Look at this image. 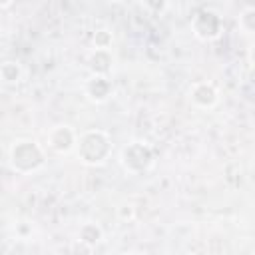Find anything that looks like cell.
I'll return each instance as SVG.
<instances>
[{"label":"cell","mask_w":255,"mask_h":255,"mask_svg":"<svg viewBox=\"0 0 255 255\" xmlns=\"http://www.w3.org/2000/svg\"><path fill=\"white\" fill-rule=\"evenodd\" d=\"M76 141H78V131L70 124H58V126L50 128V131L46 133L48 147L58 155L72 153L76 149Z\"/></svg>","instance_id":"obj_5"},{"label":"cell","mask_w":255,"mask_h":255,"mask_svg":"<svg viewBox=\"0 0 255 255\" xmlns=\"http://www.w3.org/2000/svg\"><path fill=\"white\" fill-rule=\"evenodd\" d=\"M141 4H143V8H145L147 12H151V14H163V12L167 10L169 0H141Z\"/></svg>","instance_id":"obj_14"},{"label":"cell","mask_w":255,"mask_h":255,"mask_svg":"<svg viewBox=\"0 0 255 255\" xmlns=\"http://www.w3.org/2000/svg\"><path fill=\"white\" fill-rule=\"evenodd\" d=\"M239 30L245 36H251L255 32V8L253 6H247L239 12Z\"/></svg>","instance_id":"obj_11"},{"label":"cell","mask_w":255,"mask_h":255,"mask_svg":"<svg viewBox=\"0 0 255 255\" xmlns=\"http://www.w3.org/2000/svg\"><path fill=\"white\" fill-rule=\"evenodd\" d=\"M114 62H116V58H114L112 48H92L86 58V66H88L90 74H102V76L112 74Z\"/></svg>","instance_id":"obj_8"},{"label":"cell","mask_w":255,"mask_h":255,"mask_svg":"<svg viewBox=\"0 0 255 255\" xmlns=\"http://www.w3.org/2000/svg\"><path fill=\"white\" fill-rule=\"evenodd\" d=\"M102 239H104V229H102L98 223L86 221V223L80 225V229H78V241H80L82 245H86V247L92 249V247H96Z\"/></svg>","instance_id":"obj_9"},{"label":"cell","mask_w":255,"mask_h":255,"mask_svg":"<svg viewBox=\"0 0 255 255\" xmlns=\"http://www.w3.org/2000/svg\"><path fill=\"white\" fill-rule=\"evenodd\" d=\"M114 94V82L110 76L102 74H90L84 82V96L92 104H104L112 98Z\"/></svg>","instance_id":"obj_7"},{"label":"cell","mask_w":255,"mask_h":255,"mask_svg":"<svg viewBox=\"0 0 255 255\" xmlns=\"http://www.w3.org/2000/svg\"><path fill=\"white\" fill-rule=\"evenodd\" d=\"M16 233H18V235L24 239V237H28V235L32 233V225H26V227H24V221H20V223H18V229H16Z\"/></svg>","instance_id":"obj_15"},{"label":"cell","mask_w":255,"mask_h":255,"mask_svg":"<svg viewBox=\"0 0 255 255\" xmlns=\"http://www.w3.org/2000/svg\"><path fill=\"white\" fill-rule=\"evenodd\" d=\"M12 4H14V0H0V10L2 8H10Z\"/></svg>","instance_id":"obj_16"},{"label":"cell","mask_w":255,"mask_h":255,"mask_svg":"<svg viewBox=\"0 0 255 255\" xmlns=\"http://www.w3.org/2000/svg\"><path fill=\"white\" fill-rule=\"evenodd\" d=\"M106 2H110V4H118V2H122V0H106Z\"/></svg>","instance_id":"obj_17"},{"label":"cell","mask_w":255,"mask_h":255,"mask_svg":"<svg viewBox=\"0 0 255 255\" xmlns=\"http://www.w3.org/2000/svg\"><path fill=\"white\" fill-rule=\"evenodd\" d=\"M22 78H24V68L18 60H4L0 64V82L14 86V84H20Z\"/></svg>","instance_id":"obj_10"},{"label":"cell","mask_w":255,"mask_h":255,"mask_svg":"<svg viewBox=\"0 0 255 255\" xmlns=\"http://www.w3.org/2000/svg\"><path fill=\"white\" fill-rule=\"evenodd\" d=\"M116 215H118L120 221H133V219H135V207H133V203L124 201V203L116 209Z\"/></svg>","instance_id":"obj_13"},{"label":"cell","mask_w":255,"mask_h":255,"mask_svg":"<svg viewBox=\"0 0 255 255\" xmlns=\"http://www.w3.org/2000/svg\"><path fill=\"white\" fill-rule=\"evenodd\" d=\"M112 149H114V143H112L110 133L94 128V129H86V131L78 133L74 151L84 165L100 167L110 159Z\"/></svg>","instance_id":"obj_1"},{"label":"cell","mask_w":255,"mask_h":255,"mask_svg":"<svg viewBox=\"0 0 255 255\" xmlns=\"http://www.w3.org/2000/svg\"><path fill=\"white\" fill-rule=\"evenodd\" d=\"M187 96H189V102L195 108H199V110H211L219 102V90L209 80H197V82H193L189 86V90H187Z\"/></svg>","instance_id":"obj_6"},{"label":"cell","mask_w":255,"mask_h":255,"mask_svg":"<svg viewBox=\"0 0 255 255\" xmlns=\"http://www.w3.org/2000/svg\"><path fill=\"white\" fill-rule=\"evenodd\" d=\"M191 32L201 42H213L223 32V18L211 8H201L191 18Z\"/></svg>","instance_id":"obj_4"},{"label":"cell","mask_w":255,"mask_h":255,"mask_svg":"<svg viewBox=\"0 0 255 255\" xmlns=\"http://www.w3.org/2000/svg\"><path fill=\"white\" fill-rule=\"evenodd\" d=\"M153 161H155V151L143 139H131L120 149V165L129 175H141L149 171Z\"/></svg>","instance_id":"obj_3"},{"label":"cell","mask_w":255,"mask_h":255,"mask_svg":"<svg viewBox=\"0 0 255 255\" xmlns=\"http://www.w3.org/2000/svg\"><path fill=\"white\" fill-rule=\"evenodd\" d=\"M114 44V34L108 28H98L92 34V48H112Z\"/></svg>","instance_id":"obj_12"},{"label":"cell","mask_w":255,"mask_h":255,"mask_svg":"<svg viewBox=\"0 0 255 255\" xmlns=\"http://www.w3.org/2000/svg\"><path fill=\"white\" fill-rule=\"evenodd\" d=\"M46 147L38 143L36 139H16L8 149V161L10 167L20 175H30L40 171L46 165Z\"/></svg>","instance_id":"obj_2"}]
</instances>
